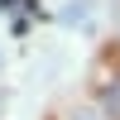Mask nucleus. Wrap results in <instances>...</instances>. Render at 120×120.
<instances>
[{
  "label": "nucleus",
  "instance_id": "obj_1",
  "mask_svg": "<svg viewBox=\"0 0 120 120\" xmlns=\"http://www.w3.org/2000/svg\"><path fill=\"white\" fill-rule=\"evenodd\" d=\"M96 96H101V111L111 115V120H120V77H115V82H106Z\"/></svg>",
  "mask_w": 120,
  "mask_h": 120
},
{
  "label": "nucleus",
  "instance_id": "obj_2",
  "mask_svg": "<svg viewBox=\"0 0 120 120\" xmlns=\"http://www.w3.org/2000/svg\"><path fill=\"white\" fill-rule=\"evenodd\" d=\"M72 120H101L96 111H72Z\"/></svg>",
  "mask_w": 120,
  "mask_h": 120
}]
</instances>
